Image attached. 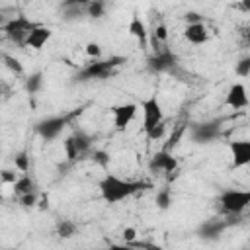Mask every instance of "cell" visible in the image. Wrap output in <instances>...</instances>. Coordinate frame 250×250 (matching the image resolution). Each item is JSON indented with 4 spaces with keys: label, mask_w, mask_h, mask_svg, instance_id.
Segmentation results:
<instances>
[{
    "label": "cell",
    "mask_w": 250,
    "mask_h": 250,
    "mask_svg": "<svg viewBox=\"0 0 250 250\" xmlns=\"http://www.w3.org/2000/svg\"><path fill=\"white\" fill-rule=\"evenodd\" d=\"M98 188H100L102 199L105 203L113 205V203L123 201L125 197H129V195H133V193L148 188V184H145V182H133V180H123V178H119L115 174H105L100 180Z\"/></svg>",
    "instance_id": "6da1fadb"
},
{
    "label": "cell",
    "mask_w": 250,
    "mask_h": 250,
    "mask_svg": "<svg viewBox=\"0 0 250 250\" xmlns=\"http://www.w3.org/2000/svg\"><path fill=\"white\" fill-rule=\"evenodd\" d=\"M37 25H39V23L27 20L25 16H16V18L8 20V21L2 25V29H4L6 37H8L12 43L23 47V45H25V39H27V35H29V31H31L33 27H37Z\"/></svg>",
    "instance_id": "7a4b0ae2"
},
{
    "label": "cell",
    "mask_w": 250,
    "mask_h": 250,
    "mask_svg": "<svg viewBox=\"0 0 250 250\" xmlns=\"http://www.w3.org/2000/svg\"><path fill=\"white\" fill-rule=\"evenodd\" d=\"M123 62V57H111L107 61H100V59H94V62H90L88 66H84L78 74V80H104V78H109L113 68L119 66Z\"/></svg>",
    "instance_id": "3957f363"
},
{
    "label": "cell",
    "mask_w": 250,
    "mask_h": 250,
    "mask_svg": "<svg viewBox=\"0 0 250 250\" xmlns=\"http://www.w3.org/2000/svg\"><path fill=\"white\" fill-rule=\"evenodd\" d=\"M221 209L229 215H240L250 205V191L248 189H227L219 195Z\"/></svg>",
    "instance_id": "277c9868"
},
{
    "label": "cell",
    "mask_w": 250,
    "mask_h": 250,
    "mask_svg": "<svg viewBox=\"0 0 250 250\" xmlns=\"http://www.w3.org/2000/svg\"><path fill=\"white\" fill-rule=\"evenodd\" d=\"M141 109H143V131H145V135L164 121V113H162V107H160V102H158L156 94L143 100Z\"/></svg>",
    "instance_id": "5b68a950"
},
{
    "label": "cell",
    "mask_w": 250,
    "mask_h": 250,
    "mask_svg": "<svg viewBox=\"0 0 250 250\" xmlns=\"http://www.w3.org/2000/svg\"><path fill=\"white\" fill-rule=\"evenodd\" d=\"M137 104H133V102H129V104H119V105H113L111 107V113H113V125H115V129L117 131H125L129 125H131V121L135 119V115H137Z\"/></svg>",
    "instance_id": "8992f818"
},
{
    "label": "cell",
    "mask_w": 250,
    "mask_h": 250,
    "mask_svg": "<svg viewBox=\"0 0 250 250\" xmlns=\"http://www.w3.org/2000/svg\"><path fill=\"white\" fill-rule=\"evenodd\" d=\"M72 115H66V117H49V119H43L37 127H35V131L45 139V141H51V139H55L62 129H64V125H66V121L70 119Z\"/></svg>",
    "instance_id": "52a82bcc"
},
{
    "label": "cell",
    "mask_w": 250,
    "mask_h": 250,
    "mask_svg": "<svg viewBox=\"0 0 250 250\" xmlns=\"http://www.w3.org/2000/svg\"><path fill=\"white\" fill-rule=\"evenodd\" d=\"M229 148L232 154V166L234 168H244L246 164H250V141H246V139L230 141Z\"/></svg>",
    "instance_id": "ba28073f"
},
{
    "label": "cell",
    "mask_w": 250,
    "mask_h": 250,
    "mask_svg": "<svg viewBox=\"0 0 250 250\" xmlns=\"http://www.w3.org/2000/svg\"><path fill=\"white\" fill-rule=\"evenodd\" d=\"M148 168H150V172H174L176 168H178V160L170 154V150H160V152H156L152 158H150V162H148Z\"/></svg>",
    "instance_id": "9c48e42d"
},
{
    "label": "cell",
    "mask_w": 250,
    "mask_h": 250,
    "mask_svg": "<svg viewBox=\"0 0 250 250\" xmlns=\"http://www.w3.org/2000/svg\"><path fill=\"white\" fill-rule=\"evenodd\" d=\"M174 64H176V57L172 55L170 49H164V47H160L158 51H154V55L148 59V66H150V70H156V72L172 70Z\"/></svg>",
    "instance_id": "30bf717a"
},
{
    "label": "cell",
    "mask_w": 250,
    "mask_h": 250,
    "mask_svg": "<svg viewBox=\"0 0 250 250\" xmlns=\"http://www.w3.org/2000/svg\"><path fill=\"white\" fill-rule=\"evenodd\" d=\"M225 104L232 109H242L248 105V94H246V86L242 82H234L229 92H227V98H225Z\"/></svg>",
    "instance_id": "8fae6325"
},
{
    "label": "cell",
    "mask_w": 250,
    "mask_h": 250,
    "mask_svg": "<svg viewBox=\"0 0 250 250\" xmlns=\"http://www.w3.org/2000/svg\"><path fill=\"white\" fill-rule=\"evenodd\" d=\"M219 133H221L219 123H199V125H193L191 139L195 143H211L213 139L219 137Z\"/></svg>",
    "instance_id": "7c38bea8"
},
{
    "label": "cell",
    "mask_w": 250,
    "mask_h": 250,
    "mask_svg": "<svg viewBox=\"0 0 250 250\" xmlns=\"http://www.w3.org/2000/svg\"><path fill=\"white\" fill-rule=\"evenodd\" d=\"M127 31H129L131 37L137 39V43L141 45V49H146L148 47V31H146V25H145V21L141 20L139 14H133L131 16V21L127 25Z\"/></svg>",
    "instance_id": "4fadbf2b"
},
{
    "label": "cell",
    "mask_w": 250,
    "mask_h": 250,
    "mask_svg": "<svg viewBox=\"0 0 250 250\" xmlns=\"http://www.w3.org/2000/svg\"><path fill=\"white\" fill-rule=\"evenodd\" d=\"M53 37V31L49 29V27H45V25H37V27H33L31 31H29V35H27V39H25V47H31V49H35V51H41L43 47H45V43L49 41Z\"/></svg>",
    "instance_id": "5bb4252c"
},
{
    "label": "cell",
    "mask_w": 250,
    "mask_h": 250,
    "mask_svg": "<svg viewBox=\"0 0 250 250\" xmlns=\"http://www.w3.org/2000/svg\"><path fill=\"white\" fill-rule=\"evenodd\" d=\"M184 35H186V39H188L191 45H203V43L209 39L207 27H205L201 21H197V23H188Z\"/></svg>",
    "instance_id": "9a60e30c"
},
{
    "label": "cell",
    "mask_w": 250,
    "mask_h": 250,
    "mask_svg": "<svg viewBox=\"0 0 250 250\" xmlns=\"http://www.w3.org/2000/svg\"><path fill=\"white\" fill-rule=\"evenodd\" d=\"M57 234L61 238H70L76 234V223L74 221H68V219H62L59 225H57Z\"/></svg>",
    "instance_id": "2e32d148"
},
{
    "label": "cell",
    "mask_w": 250,
    "mask_h": 250,
    "mask_svg": "<svg viewBox=\"0 0 250 250\" xmlns=\"http://www.w3.org/2000/svg\"><path fill=\"white\" fill-rule=\"evenodd\" d=\"M86 14L90 18H102L105 14V4L104 0H88L86 2Z\"/></svg>",
    "instance_id": "e0dca14e"
},
{
    "label": "cell",
    "mask_w": 250,
    "mask_h": 250,
    "mask_svg": "<svg viewBox=\"0 0 250 250\" xmlns=\"http://www.w3.org/2000/svg\"><path fill=\"white\" fill-rule=\"evenodd\" d=\"M72 139H74V145H76V148H78V154H84L86 150H90V146H92V139H90L86 133L78 131V133L72 135Z\"/></svg>",
    "instance_id": "ac0fdd59"
},
{
    "label": "cell",
    "mask_w": 250,
    "mask_h": 250,
    "mask_svg": "<svg viewBox=\"0 0 250 250\" xmlns=\"http://www.w3.org/2000/svg\"><path fill=\"white\" fill-rule=\"evenodd\" d=\"M12 186H14V191H16L18 195L27 193V191H33V182H31V178H29L27 174H23L21 178H18Z\"/></svg>",
    "instance_id": "d6986e66"
},
{
    "label": "cell",
    "mask_w": 250,
    "mask_h": 250,
    "mask_svg": "<svg viewBox=\"0 0 250 250\" xmlns=\"http://www.w3.org/2000/svg\"><path fill=\"white\" fill-rule=\"evenodd\" d=\"M225 227H227L225 221H211V223H205V225L201 227V236H215V234H219Z\"/></svg>",
    "instance_id": "ffe728a7"
},
{
    "label": "cell",
    "mask_w": 250,
    "mask_h": 250,
    "mask_svg": "<svg viewBox=\"0 0 250 250\" xmlns=\"http://www.w3.org/2000/svg\"><path fill=\"white\" fill-rule=\"evenodd\" d=\"M41 84H43V74H41V72H33V74L25 80V90H27L29 94H35V92H39Z\"/></svg>",
    "instance_id": "44dd1931"
},
{
    "label": "cell",
    "mask_w": 250,
    "mask_h": 250,
    "mask_svg": "<svg viewBox=\"0 0 250 250\" xmlns=\"http://www.w3.org/2000/svg\"><path fill=\"white\" fill-rule=\"evenodd\" d=\"M2 61H4V64L14 72V74H23V66H21V62L16 59V57H12V55H2Z\"/></svg>",
    "instance_id": "7402d4cb"
},
{
    "label": "cell",
    "mask_w": 250,
    "mask_h": 250,
    "mask_svg": "<svg viewBox=\"0 0 250 250\" xmlns=\"http://www.w3.org/2000/svg\"><path fill=\"white\" fill-rule=\"evenodd\" d=\"M64 154H66V158H68L70 162H72V160H76V158L80 156V154H78V148H76V145H74L72 135L64 139Z\"/></svg>",
    "instance_id": "603a6c76"
},
{
    "label": "cell",
    "mask_w": 250,
    "mask_h": 250,
    "mask_svg": "<svg viewBox=\"0 0 250 250\" xmlns=\"http://www.w3.org/2000/svg\"><path fill=\"white\" fill-rule=\"evenodd\" d=\"M170 203H172V193H170L168 189H160V191L156 193V205H158L160 209H168Z\"/></svg>",
    "instance_id": "cb8c5ba5"
},
{
    "label": "cell",
    "mask_w": 250,
    "mask_h": 250,
    "mask_svg": "<svg viewBox=\"0 0 250 250\" xmlns=\"http://www.w3.org/2000/svg\"><path fill=\"white\" fill-rule=\"evenodd\" d=\"M234 72H236L240 78L250 76V59H248V57L240 59V61H238V64H236V68H234Z\"/></svg>",
    "instance_id": "d4e9b609"
},
{
    "label": "cell",
    "mask_w": 250,
    "mask_h": 250,
    "mask_svg": "<svg viewBox=\"0 0 250 250\" xmlns=\"http://www.w3.org/2000/svg\"><path fill=\"white\" fill-rule=\"evenodd\" d=\"M14 162H16V168H18L20 172H27V170H29V156H27L25 152H20V154L14 158Z\"/></svg>",
    "instance_id": "484cf974"
},
{
    "label": "cell",
    "mask_w": 250,
    "mask_h": 250,
    "mask_svg": "<svg viewBox=\"0 0 250 250\" xmlns=\"http://www.w3.org/2000/svg\"><path fill=\"white\" fill-rule=\"evenodd\" d=\"M20 203H21L23 207H33V205L37 203V195H35L33 191H27V193H21V195H20Z\"/></svg>",
    "instance_id": "4316f807"
},
{
    "label": "cell",
    "mask_w": 250,
    "mask_h": 250,
    "mask_svg": "<svg viewBox=\"0 0 250 250\" xmlns=\"http://www.w3.org/2000/svg\"><path fill=\"white\" fill-rule=\"evenodd\" d=\"M84 51H86V55L92 57V59H100V57H102V47H100L98 43H88Z\"/></svg>",
    "instance_id": "83f0119b"
},
{
    "label": "cell",
    "mask_w": 250,
    "mask_h": 250,
    "mask_svg": "<svg viewBox=\"0 0 250 250\" xmlns=\"http://www.w3.org/2000/svg\"><path fill=\"white\" fill-rule=\"evenodd\" d=\"M164 131H166V127H164V121H162V123H160V125H156L152 131H148V133H146V137H148L150 141H158V139H162Z\"/></svg>",
    "instance_id": "f1b7e54d"
},
{
    "label": "cell",
    "mask_w": 250,
    "mask_h": 250,
    "mask_svg": "<svg viewBox=\"0 0 250 250\" xmlns=\"http://www.w3.org/2000/svg\"><path fill=\"white\" fill-rule=\"evenodd\" d=\"M184 129H186V127L182 125V127H178V129H176V131L172 133V137H170V141H168V145H166V150H170V148H174V146L178 145V141H180V137L184 135Z\"/></svg>",
    "instance_id": "f546056e"
},
{
    "label": "cell",
    "mask_w": 250,
    "mask_h": 250,
    "mask_svg": "<svg viewBox=\"0 0 250 250\" xmlns=\"http://www.w3.org/2000/svg\"><path fill=\"white\" fill-rule=\"evenodd\" d=\"M154 39H158L160 43H166V39H168V29H166L164 23H158V25H156V29H154Z\"/></svg>",
    "instance_id": "4dcf8cb0"
},
{
    "label": "cell",
    "mask_w": 250,
    "mask_h": 250,
    "mask_svg": "<svg viewBox=\"0 0 250 250\" xmlns=\"http://www.w3.org/2000/svg\"><path fill=\"white\" fill-rule=\"evenodd\" d=\"M94 162H98L100 166H107L109 164V156H107V152H104V150H94Z\"/></svg>",
    "instance_id": "1f68e13d"
},
{
    "label": "cell",
    "mask_w": 250,
    "mask_h": 250,
    "mask_svg": "<svg viewBox=\"0 0 250 250\" xmlns=\"http://www.w3.org/2000/svg\"><path fill=\"white\" fill-rule=\"evenodd\" d=\"M0 180H2V182H8V184H14L18 178H16V174H14L12 170H2V172H0Z\"/></svg>",
    "instance_id": "d6a6232c"
},
{
    "label": "cell",
    "mask_w": 250,
    "mask_h": 250,
    "mask_svg": "<svg viewBox=\"0 0 250 250\" xmlns=\"http://www.w3.org/2000/svg\"><path fill=\"white\" fill-rule=\"evenodd\" d=\"M137 238V230L133 229V227H127L125 230H123V240L125 242H133Z\"/></svg>",
    "instance_id": "836d02e7"
},
{
    "label": "cell",
    "mask_w": 250,
    "mask_h": 250,
    "mask_svg": "<svg viewBox=\"0 0 250 250\" xmlns=\"http://www.w3.org/2000/svg\"><path fill=\"white\" fill-rule=\"evenodd\" d=\"M184 20H186V23H197V21H201V16L197 12H188L184 16Z\"/></svg>",
    "instance_id": "e575fe53"
},
{
    "label": "cell",
    "mask_w": 250,
    "mask_h": 250,
    "mask_svg": "<svg viewBox=\"0 0 250 250\" xmlns=\"http://www.w3.org/2000/svg\"><path fill=\"white\" fill-rule=\"evenodd\" d=\"M8 20H12V18H8V16H4V12H0V25H4Z\"/></svg>",
    "instance_id": "d590c367"
},
{
    "label": "cell",
    "mask_w": 250,
    "mask_h": 250,
    "mask_svg": "<svg viewBox=\"0 0 250 250\" xmlns=\"http://www.w3.org/2000/svg\"><path fill=\"white\" fill-rule=\"evenodd\" d=\"M86 2H88V0H66L64 6H66V4H86Z\"/></svg>",
    "instance_id": "8d00e7d4"
},
{
    "label": "cell",
    "mask_w": 250,
    "mask_h": 250,
    "mask_svg": "<svg viewBox=\"0 0 250 250\" xmlns=\"http://www.w3.org/2000/svg\"><path fill=\"white\" fill-rule=\"evenodd\" d=\"M0 184H2V180H0Z\"/></svg>",
    "instance_id": "74e56055"
}]
</instances>
